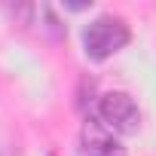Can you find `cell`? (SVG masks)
I'll list each match as a JSON object with an SVG mask.
<instances>
[{
	"mask_svg": "<svg viewBox=\"0 0 156 156\" xmlns=\"http://www.w3.org/2000/svg\"><path fill=\"white\" fill-rule=\"evenodd\" d=\"M83 150H86V156H129L119 135L104 129L98 119H89L83 126Z\"/></svg>",
	"mask_w": 156,
	"mask_h": 156,
	"instance_id": "3957f363",
	"label": "cell"
},
{
	"mask_svg": "<svg viewBox=\"0 0 156 156\" xmlns=\"http://www.w3.org/2000/svg\"><path fill=\"white\" fill-rule=\"evenodd\" d=\"M95 119H98L104 129H110L113 135H135V132L141 129V110H138L135 98H132L129 92H119V89L104 92V95L98 98V104H95Z\"/></svg>",
	"mask_w": 156,
	"mask_h": 156,
	"instance_id": "7a4b0ae2",
	"label": "cell"
},
{
	"mask_svg": "<svg viewBox=\"0 0 156 156\" xmlns=\"http://www.w3.org/2000/svg\"><path fill=\"white\" fill-rule=\"evenodd\" d=\"M129 40H132L129 22L113 12H104L83 28V49H86V58H92V61H104V58L116 55L119 49H126Z\"/></svg>",
	"mask_w": 156,
	"mask_h": 156,
	"instance_id": "6da1fadb",
	"label": "cell"
}]
</instances>
